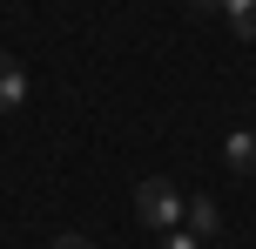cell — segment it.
I'll list each match as a JSON object with an SVG mask.
<instances>
[{"mask_svg":"<svg viewBox=\"0 0 256 249\" xmlns=\"http://www.w3.org/2000/svg\"><path fill=\"white\" fill-rule=\"evenodd\" d=\"M135 216L155 229V236H168V229H176V216H182V196L162 182V175H148V182L135 189Z\"/></svg>","mask_w":256,"mask_h":249,"instance_id":"1","label":"cell"},{"mask_svg":"<svg viewBox=\"0 0 256 249\" xmlns=\"http://www.w3.org/2000/svg\"><path fill=\"white\" fill-rule=\"evenodd\" d=\"M20 101H27V67L14 54H0V115H14Z\"/></svg>","mask_w":256,"mask_h":249,"instance_id":"2","label":"cell"},{"mask_svg":"<svg viewBox=\"0 0 256 249\" xmlns=\"http://www.w3.org/2000/svg\"><path fill=\"white\" fill-rule=\"evenodd\" d=\"M222 162H230L236 175H256V128H230V142H222Z\"/></svg>","mask_w":256,"mask_h":249,"instance_id":"3","label":"cell"},{"mask_svg":"<svg viewBox=\"0 0 256 249\" xmlns=\"http://www.w3.org/2000/svg\"><path fill=\"white\" fill-rule=\"evenodd\" d=\"M216 223H222V209H216L209 196H196V202H189V236H196V243L216 236Z\"/></svg>","mask_w":256,"mask_h":249,"instance_id":"4","label":"cell"},{"mask_svg":"<svg viewBox=\"0 0 256 249\" xmlns=\"http://www.w3.org/2000/svg\"><path fill=\"white\" fill-rule=\"evenodd\" d=\"M230 27L243 40H256V0H230Z\"/></svg>","mask_w":256,"mask_h":249,"instance_id":"5","label":"cell"},{"mask_svg":"<svg viewBox=\"0 0 256 249\" xmlns=\"http://www.w3.org/2000/svg\"><path fill=\"white\" fill-rule=\"evenodd\" d=\"M155 249H202V243H196V236H189V229H168V236H162V243H155Z\"/></svg>","mask_w":256,"mask_h":249,"instance_id":"6","label":"cell"},{"mask_svg":"<svg viewBox=\"0 0 256 249\" xmlns=\"http://www.w3.org/2000/svg\"><path fill=\"white\" fill-rule=\"evenodd\" d=\"M189 7H196V13H216V7H230V0H189Z\"/></svg>","mask_w":256,"mask_h":249,"instance_id":"7","label":"cell"},{"mask_svg":"<svg viewBox=\"0 0 256 249\" xmlns=\"http://www.w3.org/2000/svg\"><path fill=\"white\" fill-rule=\"evenodd\" d=\"M54 249H88V243H81V236H54Z\"/></svg>","mask_w":256,"mask_h":249,"instance_id":"8","label":"cell"}]
</instances>
